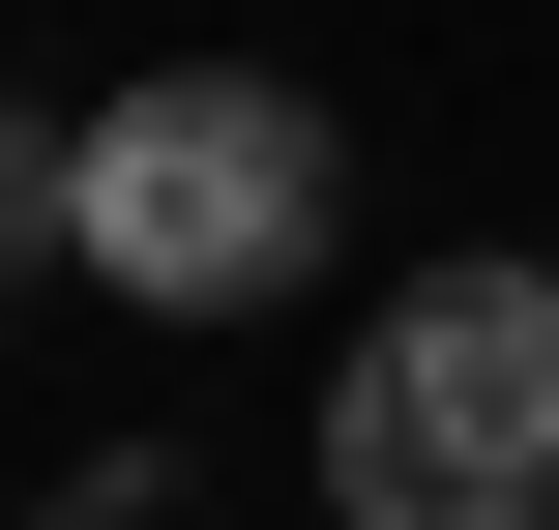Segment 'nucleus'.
<instances>
[{"label": "nucleus", "instance_id": "nucleus-1", "mask_svg": "<svg viewBox=\"0 0 559 530\" xmlns=\"http://www.w3.org/2000/svg\"><path fill=\"white\" fill-rule=\"evenodd\" d=\"M324 207H354V148H324V89H265V59H147V89L59 148V266H118L147 325L295 295V266H324Z\"/></svg>", "mask_w": 559, "mask_h": 530}, {"label": "nucleus", "instance_id": "nucleus-2", "mask_svg": "<svg viewBox=\"0 0 559 530\" xmlns=\"http://www.w3.org/2000/svg\"><path fill=\"white\" fill-rule=\"evenodd\" d=\"M324 502L354 530H531L559 502V266H413L324 384Z\"/></svg>", "mask_w": 559, "mask_h": 530}, {"label": "nucleus", "instance_id": "nucleus-3", "mask_svg": "<svg viewBox=\"0 0 559 530\" xmlns=\"http://www.w3.org/2000/svg\"><path fill=\"white\" fill-rule=\"evenodd\" d=\"M59 148L88 118H0V266H59Z\"/></svg>", "mask_w": 559, "mask_h": 530}, {"label": "nucleus", "instance_id": "nucleus-4", "mask_svg": "<svg viewBox=\"0 0 559 530\" xmlns=\"http://www.w3.org/2000/svg\"><path fill=\"white\" fill-rule=\"evenodd\" d=\"M59 530H206V502H177V443H147V472H88V502H59Z\"/></svg>", "mask_w": 559, "mask_h": 530}]
</instances>
